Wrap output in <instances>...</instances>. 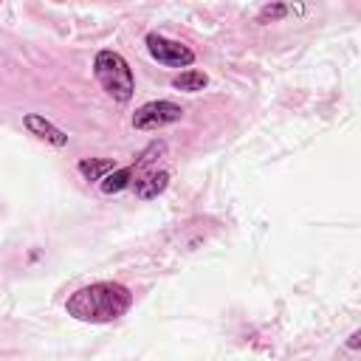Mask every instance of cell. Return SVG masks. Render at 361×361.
I'll return each mask as SVG.
<instances>
[{"mask_svg":"<svg viewBox=\"0 0 361 361\" xmlns=\"http://www.w3.org/2000/svg\"><path fill=\"white\" fill-rule=\"evenodd\" d=\"M76 169L85 175V180H93V183H99L104 175H110L113 169H118V164H116L113 158H82Z\"/></svg>","mask_w":361,"mask_h":361,"instance_id":"7","label":"cell"},{"mask_svg":"<svg viewBox=\"0 0 361 361\" xmlns=\"http://www.w3.org/2000/svg\"><path fill=\"white\" fill-rule=\"evenodd\" d=\"M133 305V293L121 282H90L79 290H73L65 302L68 316L87 324H110L121 319Z\"/></svg>","mask_w":361,"mask_h":361,"instance_id":"1","label":"cell"},{"mask_svg":"<svg viewBox=\"0 0 361 361\" xmlns=\"http://www.w3.org/2000/svg\"><path fill=\"white\" fill-rule=\"evenodd\" d=\"M133 186H135V195H138L141 200H152V197H158V195L169 186V172H164V169L144 172V175L135 178Z\"/></svg>","mask_w":361,"mask_h":361,"instance_id":"6","label":"cell"},{"mask_svg":"<svg viewBox=\"0 0 361 361\" xmlns=\"http://www.w3.org/2000/svg\"><path fill=\"white\" fill-rule=\"evenodd\" d=\"M144 45H147L149 56H152L158 65H166V68H186V65L195 62V51H192L189 45H183V42H178V39H169V37H164V34L149 31V34L144 37Z\"/></svg>","mask_w":361,"mask_h":361,"instance_id":"3","label":"cell"},{"mask_svg":"<svg viewBox=\"0 0 361 361\" xmlns=\"http://www.w3.org/2000/svg\"><path fill=\"white\" fill-rule=\"evenodd\" d=\"M180 118H183V107L180 104H175L169 99H155V102L141 104L133 113V127L135 130H158V127L175 124Z\"/></svg>","mask_w":361,"mask_h":361,"instance_id":"4","label":"cell"},{"mask_svg":"<svg viewBox=\"0 0 361 361\" xmlns=\"http://www.w3.org/2000/svg\"><path fill=\"white\" fill-rule=\"evenodd\" d=\"M23 124H25V130H28L31 135H37V138H42V141H48V144H54V147H65V144H68V133L59 130L56 124H51V121H48L45 116H39V113L23 116Z\"/></svg>","mask_w":361,"mask_h":361,"instance_id":"5","label":"cell"},{"mask_svg":"<svg viewBox=\"0 0 361 361\" xmlns=\"http://www.w3.org/2000/svg\"><path fill=\"white\" fill-rule=\"evenodd\" d=\"M299 11H305V6H290V3H268V6H262V8H259L257 23H276V20H282V17H288V14H299Z\"/></svg>","mask_w":361,"mask_h":361,"instance_id":"9","label":"cell"},{"mask_svg":"<svg viewBox=\"0 0 361 361\" xmlns=\"http://www.w3.org/2000/svg\"><path fill=\"white\" fill-rule=\"evenodd\" d=\"M347 347H350V350H355V347H358V330H355V333L347 338Z\"/></svg>","mask_w":361,"mask_h":361,"instance_id":"10","label":"cell"},{"mask_svg":"<svg viewBox=\"0 0 361 361\" xmlns=\"http://www.w3.org/2000/svg\"><path fill=\"white\" fill-rule=\"evenodd\" d=\"M209 85V76L197 68H189V71H180L175 79H172V87L175 90H183V93H197Z\"/></svg>","mask_w":361,"mask_h":361,"instance_id":"8","label":"cell"},{"mask_svg":"<svg viewBox=\"0 0 361 361\" xmlns=\"http://www.w3.org/2000/svg\"><path fill=\"white\" fill-rule=\"evenodd\" d=\"M93 76L113 102L124 104V102L133 99V90H135L133 68L118 51H110V48L99 51L96 59H93Z\"/></svg>","mask_w":361,"mask_h":361,"instance_id":"2","label":"cell"}]
</instances>
